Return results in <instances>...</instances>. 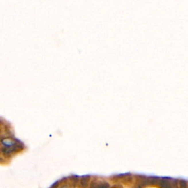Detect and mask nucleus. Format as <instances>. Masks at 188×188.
Wrapping results in <instances>:
<instances>
[{
	"label": "nucleus",
	"instance_id": "f03ea898",
	"mask_svg": "<svg viewBox=\"0 0 188 188\" xmlns=\"http://www.w3.org/2000/svg\"><path fill=\"white\" fill-rule=\"evenodd\" d=\"M95 188H110V185L108 183L104 182V183H100L99 185L96 186Z\"/></svg>",
	"mask_w": 188,
	"mask_h": 188
},
{
	"label": "nucleus",
	"instance_id": "7ed1b4c3",
	"mask_svg": "<svg viewBox=\"0 0 188 188\" xmlns=\"http://www.w3.org/2000/svg\"><path fill=\"white\" fill-rule=\"evenodd\" d=\"M61 188H67V187H66L64 186V187H61Z\"/></svg>",
	"mask_w": 188,
	"mask_h": 188
},
{
	"label": "nucleus",
	"instance_id": "f257e3e1",
	"mask_svg": "<svg viewBox=\"0 0 188 188\" xmlns=\"http://www.w3.org/2000/svg\"><path fill=\"white\" fill-rule=\"evenodd\" d=\"M2 145L5 146V148H7V149L11 150L12 152H13L15 151V148H17V143L14 140L11 138H4L2 139V141H1Z\"/></svg>",
	"mask_w": 188,
	"mask_h": 188
}]
</instances>
